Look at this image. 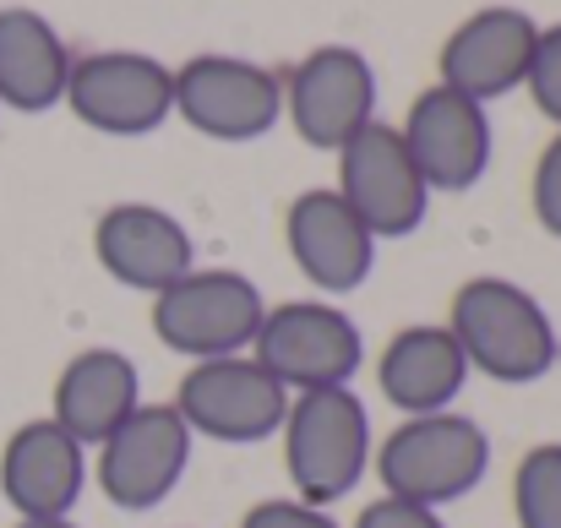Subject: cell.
Returning <instances> with one entry per match:
<instances>
[{
  "instance_id": "1",
  "label": "cell",
  "mask_w": 561,
  "mask_h": 528,
  "mask_svg": "<svg viewBox=\"0 0 561 528\" xmlns=\"http://www.w3.org/2000/svg\"><path fill=\"white\" fill-rule=\"evenodd\" d=\"M447 333L469 359V370L502 381V387H529L561 359V338L551 311L507 278H469L453 295Z\"/></svg>"
},
{
  "instance_id": "2",
  "label": "cell",
  "mask_w": 561,
  "mask_h": 528,
  "mask_svg": "<svg viewBox=\"0 0 561 528\" xmlns=\"http://www.w3.org/2000/svg\"><path fill=\"white\" fill-rule=\"evenodd\" d=\"M278 436H284V469H289L295 502H311V507L344 502L366 480L376 452L371 414L355 387L295 392Z\"/></svg>"
},
{
  "instance_id": "3",
  "label": "cell",
  "mask_w": 561,
  "mask_h": 528,
  "mask_svg": "<svg viewBox=\"0 0 561 528\" xmlns=\"http://www.w3.org/2000/svg\"><path fill=\"white\" fill-rule=\"evenodd\" d=\"M387 496L414 502V507H447L480 491L491 474V436L469 414H409L398 431L371 452Z\"/></svg>"
},
{
  "instance_id": "4",
  "label": "cell",
  "mask_w": 561,
  "mask_h": 528,
  "mask_svg": "<svg viewBox=\"0 0 561 528\" xmlns=\"http://www.w3.org/2000/svg\"><path fill=\"white\" fill-rule=\"evenodd\" d=\"M251 359L284 387V392H311V387H350L355 370L366 365V338L350 311L328 300H289L262 317Z\"/></svg>"
},
{
  "instance_id": "5",
  "label": "cell",
  "mask_w": 561,
  "mask_h": 528,
  "mask_svg": "<svg viewBox=\"0 0 561 528\" xmlns=\"http://www.w3.org/2000/svg\"><path fill=\"white\" fill-rule=\"evenodd\" d=\"M267 306L245 273L229 267H191L181 284L153 295V333L186 359H224L245 354Z\"/></svg>"
},
{
  "instance_id": "6",
  "label": "cell",
  "mask_w": 561,
  "mask_h": 528,
  "mask_svg": "<svg viewBox=\"0 0 561 528\" xmlns=\"http://www.w3.org/2000/svg\"><path fill=\"white\" fill-rule=\"evenodd\" d=\"M60 104L104 137H148L175 115V71L142 49H99L71 60Z\"/></svg>"
},
{
  "instance_id": "7",
  "label": "cell",
  "mask_w": 561,
  "mask_h": 528,
  "mask_svg": "<svg viewBox=\"0 0 561 528\" xmlns=\"http://www.w3.org/2000/svg\"><path fill=\"white\" fill-rule=\"evenodd\" d=\"M175 115L213 142H256L284 120V82L240 55H196L175 71Z\"/></svg>"
},
{
  "instance_id": "8",
  "label": "cell",
  "mask_w": 561,
  "mask_h": 528,
  "mask_svg": "<svg viewBox=\"0 0 561 528\" xmlns=\"http://www.w3.org/2000/svg\"><path fill=\"white\" fill-rule=\"evenodd\" d=\"M191 436L224 441V447H251L278 436L289 414V392L251 359V354H224V359H196L175 398Z\"/></svg>"
},
{
  "instance_id": "9",
  "label": "cell",
  "mask_w": 561,
  "mask_h": 528,
  "mask_svg": "<svg viewBox=\"0 0 561 528\" xmlns=\"http://www.w3.org/2000/svg\"><path fill=\"white\" fill-rule=\"evenodd\" d=\"M191 425L175 403H137L121 431L99 441V485L121 513H153L175 496L191 463Z\"/></svg>"
},
{
  "instance_id": "10",
  "label": "cell",
  "mask_w": 561,
  "mask_h": 528,
  "mask_svg": "<svg viewBox=\"0 0 561 528\" xmlns=\"http://www.w3.org/2000/svg\"><path fill=\"white\" fill-rule=\"evenodd\" d=\"M339 196L355 207V218L376 240L414 234L431 207V185L414 170L398 126H381V120H371L339 148Z\"/></svg>"
},
{
  "instance_id": "11",
  "label": "cell",
  "mask_w": 561,
  "mask_h": 528,
  "mask_svg": "<svg viewBox=\"0 0 561 528\" xmlns=\"http://www.w3.org/2000/svg\"><path fill=\"white\" fill-rule=\"evenodd\" d=\"M284 110L289 126L300 131V142L339 153L355 131H366L376 120V71L371 60L350 44H322L311 49L284 88Z\"/></svg>"
},
{
  "instance_id": "12",
  "label": "cell",
  "mask_w": 561,
  "mask_h": 528,
  "mask_svg": "<svg viewBox=\"0 0 561 528\" xmlns=\"http://www.w3.org/2000/svg\"><path fill=\"white\" fill-rule=\"evenodd\" d=\"M414 170L431 191H469L491 170V120L485 104L453 93V88H425L409 104V120L398 126Z\"/></svg>"
},
{
  "instance_id": "13",
  "label": "cell",
  "mask_w": 561,
  "mask_h": 528,
  "mask_svg": "<svg viewBox=\"0 0 561 528\" xmlns=\"http://www.w3.org/2000/svg\"><path fill=\"white\" fill-rule=\"evenodd\" d=\"M284 240L306 284H317L322 295H355L376 267V234L355 218V207L333 185L300 191L289 202Z\"/></svg>"
},
{
  "instance_id": "14",
  "label": "cell",
  "mask_w": 561,
  "mask_h": 528,
  "mask_svg": "<svg viewBox=\"0 0 561 528\" xmlns=\"http://www.w3.org/2000/svg\"><path fill=\"white\" fill-rule=\"evenodd\" d=\"M535 38H540V22L529 11H518V5H485V11H474L442 44V88H453V93H463L474 104L507 99L529 77Z\"/></svg>"
},
{
  "instance_id": "15",
  "label": "cell",
  "mask_w": 561,
  "mask_h": 528,
  "mask_svg": "<svg viewBox=\"0 0 561 528\" xmlns=\"http://www.w3.org/2000/svg\"><path fill=\"white\" fill-rule=\"evenodd\" d=\"M88 485V447L55 420H27L0 447V496L16 518H71Z\"/></svg>"
},
{
  "instance_id": "16",
  "label": "cell",
  "mask_w": 561,
  "mask_h": 528,
  "mask_svg": "<svg viewBox=\"0 0 561 528\" xmlns=\"http://www.w3.org/2000/svg\"><path fill=\"white\" fill-rule=\"evenodd\" d=\"M93 256L115 284L142 289V295H164L196 267V245H191L186 223L153 202L110 207L93 229Z\"/></svg>"
},
{
  "instance_id": "17",
  "label": "cell",
  "mask_w": 561,
  "mask_h": 528,
  "mask_svg": "<svg viewBox=\"0 0 561 528\" xmlns=\"http://www.w3.org/2000/svg\"><path fill=\"white\" fill-rule=\"evenodd\" d=\"M469 381V359L458 349V338L442 328H403L387 338V349L376 359V387L381 398L409 420V414H442L453 409V398Z\"/></svg>"
},
{
  "instance_id": "18",
  "label": "cell",
  "mask_w": 561,
  "mask_h": 528,
  "mask_svg": "<svg viewBox=\"0 0 561 528\" xmlns=\"http://www.w3.org/2000/svg\"><path fill=\"white\" fill-rule=\"evenodd\" d=\"M137 403H142V376H137L131 354L82 349L77 359H66V370L55 381L49 420L60 431H71L82 447H99L110 431H121L131 420Z\"/></svg>"
},
{
  "instance_id": "19",
  "label": "cell",
  "mask_w": 561,
  "mask_h": 528,
  "mask_svg": "<svg viewBox=\"0 0 561 528\" xmlns=\"http://www.w3.org/2000/svg\"><path fill=\"white\" fill-rule=\"evenodd\" d=\"M66 77H71V49L55 33V22L27 5H5L0 11V110L44 115L66 99Z\"/></svg>"
},
{
  "instance_id": "20",
  "label": "cell",
  "mask_w": 561,
  "mask_h": 528,
  "mask_svg": "<svg viewBox=\"0 0 561 528\" xmlns=\"http://www.w3.org/2000/svg\"><path fill=\"white\" fill-rule=\"evenodd\" d=\"M518 528H561V441L535 447L513 474Z\"/></svg>"
},
{
  "instance_id": "21",
  "label": "cell",
  "mask_w": 561,
  "mask_h": 528,
  "mask_svg": "<svg viewBox=\"0 0 561 528\" xmlns=\"http://www.w3.org/2000/svg\"><path fill=\"white\" fill-rule=\"evenodd\" d=\"M524 88L535 93L540 115H546L551 126H561V22H557V27H540V38H535V60H529Z\"/></svg>"
},
{
  "instance_id": "22",
  "label": "cell",
  "mask_w": 561,
  "mask_h": 528,
  "mask_svg": "<svg viewBox=\"0 0 561 528\" xmlns=\"http://www.w3.org/2000/svg\"><path fill=\"white\" fill-rule=\"evenodd\" d=\"M535 218L546 234L561 240V131L546 142V153L535 164Z\"/></svg>"
},
{
  "instance_id": "23",
  "label": "cell",
  "mask_w": 561,
  "mask_h": 528,
  "mask_svg": "<svg viewBox=\"0 0 561 528\" xmlns=\"http://www.w3.org/2000/svg\"><path fill=\"white\" fill-rule=\"evenodd\" d=\"M240 528H339L328 518V507H311V502H289V496H278V502H256Z\"/></svg>"
},
{
  "instance_id": "24",
  "label": "cell",
  "mask_w": 561,
  "mask_h": 528,
  "mask_svg": "<svg viewBox=\"0 0 561 528\" xmlns=\"http://www.w3.org/2000/svg\"><path fill=\"white\" fill-rule=\"evenodd\" d=\"M355 528H447V524L436 518V507H414V502L381 496V502H371V507L355 518Z\"/></svg>"
},
{
  "instance_id": "25",
  "label": "cell",
  "mask_w": 561,
  "mask_h": 528,
  "mask_svg": "<svg viewBox=\"0 0 561 528\" xmlns=\"http://www.w3.org/2000/svg\"><path fill=\"white\" fill-rule=\"evenodd\" d=\"M16 528H77L71 518H16Z\"/></svg>"
}]
</instances>
